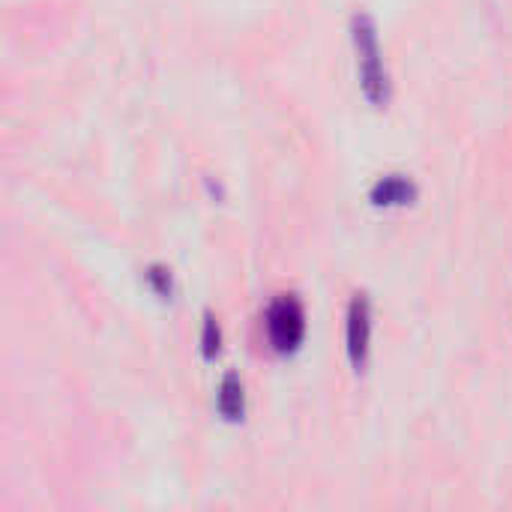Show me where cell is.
<instances>
[{
    "instance_id": "obj_1",
    "label": "cell",
    "mask_w": 512,
    "mask_h": 512,
    "mask_svg": "<svg viewBox=\"0 0 512 512\" xmlns=\"http://www.w3.org/2000/svg\"><path fill=\"white\" fill-rule=\"evenodd\" d=\"M351 42L357 54V72H360V90L372 108H387L393 99V81L384 66L378 24L369 12L351 15Z\"/></svg>"
},
{
    "instance_id": "obj_7",
    "label": "cell",
    "mask_w": 512,
    "mask_h": 512,
    "mask_svg": "<svg viewBox=\"0 0 512 512\" xmlns=\"http://www.w3.org/2000/svg\"><path fill=\"white\" fill-rule=\"evenodd\" d=\"M147 282H150V288L156 291V297L171 300V294H174V276H171V270H168V267H162V264H150V267H147Z\"/></svg>"
},
{
    "instance_id": "obj_4",
    "label": "cell",
    "mask_w": 512,
    "mask_h": 512,
    "mask_svg": "<svg viewBox=\"0 0 512 512\" xmlns=\"http://www.w3.org/2000/svg\"><path fill=\"white\" fill-rule=\"evenodd\" d=\"M420 195L417 183L405 174H387V177H378L369 189V201L372 207H384V210H393V207H408L414 204Z\"/></svg>"
},
{
    "instance_id": "obj_5",
    "label": "cell",
    "mask_w": 512,
    "mask_h": 512,
    "mask_svg": "<svg viewBox=\"0 0 512 512\" xmlns=\"http://www.w3.org/2000/svg\"><path fill=\"white\" fill-rule=\"evenodd\" d=\"M216 408L228 423H240L246 417V390L237 372H228L222 378L219 393H216Z\"/></svg>"
},
{
    "instance_id": "obj_2",
    "label": "cell",
    "mask_w": 512,
    "mask_h": 512,
    "mask_svg": "<svg viewBox=\"0 0 512 512\" xmlns=\"http://www.w3.org/2000/svg\"><path fill=\"white\" fill-rule=\"evenodd\" d=\"M267 327V342L276 354H294L300 351L306 339V309L294 294H279L264 315Z\"/></svg>"
},
{
    "instance_id": "obj_3",
    "label": "cell",
    "mask_w": 512,
    "mask_h": 512,
    "mask_svg": "<svg viewBox=\"0 0 512 512\" xmlns=\"http://www.w3.org/2000/svg\"><path fill=\"white\" fill-rule=\"evenodd\" d=\"M345 351L357 372L366 369L372 354V303L366 294H354L348 303V321H345Z\"/></svg>"
},
{
    "instance_id": "obj_6",
    "label": "cell",
    "mask_w": 512,
    "mask_h": 512,
    "mask_svg": "<svg viewBox=\"0 0 512 512\" xmlns=\"http://www.w3.org/2000/svg\"><path fill=\"white\" fill-rule=\"evenodd\" d=\"M222 351V327L213 318V312H204V327H201V354L204 360H216Z\"/></svg>"
}]
</instances>
